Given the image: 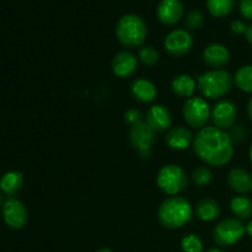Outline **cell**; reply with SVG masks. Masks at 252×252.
<instances>
[{"instance_id":"6da1fadb","label":"cell","mask_w":252,"mask_h":252,"mask_svg":"<svg viewBox=\"0 0 252 252\" xmlns=\"http://www.w3.org/2000/svg\"><path fill=\"white\" fill-rule=\"evenodd\" d=\"M193 148L202 161L216 167L228 164L234 154L231 137L217 127L202 128L194 137Z\"/></svg>"},{"instance_id":"7a4b0ae2","label":"cell","mask_w":252,"mask_h":252,"mask_svg":"<svg viewBox=\"0 0 252 252\" xmlns=\"http://www.w3.org/2000/svg\"><path fill=\"white\" fill-rule=\"evenodd\" d=\"M193 216L192 206L186 198L171 196L165 199L158 212L160 224L166 229H179L186 225Z\"/></svg>"},{"instance_id":"3957f363","label":"cell","mask_w":252,"mask_h":252,"mask_svg":"<svg viewBox=\"0 0 252 252\" xmlns=\"http://www.w3.org/2000/svg\"><path fill=\"white\" fill-rule=\"evenodd\" d=\"M147 25L144 20L134 14L121 17L116 25V37L123 47L135 48L140 47L147 38Z\"/></svg>"},{"instance_id":"277c9868","label":"cell","mask_w":252,"mask_h":252,"mask_svg":"<svg viewBox=\"0 0 252 252\" xmlns=\"http://www.w3.org/2000/svg\"><path fill=\"white\" fill-rule=\"evenodd\" d=\"M233 84L234 78L229 71L224 69H213L202 74L197 85L204 97L216 100L225 96L231 90Z\"/></svg>"},{"instance_id":"5b68a950","label":"cell","mask_w":252,"mask_h":252,"mask_svg":"<svg viewBox=\"0 0 252 252\" xmlns=\"http://www.w3.org/2000/svg\"><path fill=\"white\" fill-rule=\"evenodd\" d=\"M157 184L164 193L169 196H176L187 187L189 176L179 165H165L158 174Z\"/></svg>"},{"instance_id":"8992f818","label":"cell","mask_w":252,"mask_h":252,"mask_svg":"<svg viewBox=\"0 0 252 252\" xmlns=\"http://www.w3.org/2000/svg\"><path fill=\"white\" fill-rule=\"evenodd\" d=\"M245 225L240 219L228 218L221 220L216 226L213 233V239L219 246L229 248V246L235 245L236 243L243 239L245 235Z\"/></svg>"},{"instance_id":"52a82bcc","label":"cell","mask_w":252,"mask_h":252,"mask_svg":"<svg viewBox=\"0 0 252 252\" xmlns=\"http://www.w3.org/2000/svg\"><path fill=\"white\" fill-rule=\"evenodd\" d=\"M211 108L208 102L202 97L187 98L184 105L182 115L187 125L196 129H202L211 118Z\"/></svg>"},{"instance_id":"ba28073f","label":"cell","mask_w":252,"mask_h":252,"mask_svg":"<svg viewBox=\"0 0 252 252\" xmlns=\"http://www.w3.org/2000/svg\"><path fill=\"white\" fill-rule=\"evenodd\" d=\"M129 142L137 149L140 158L148 159L152 154V147L155 142V132L147 122L142 121L130 127Z\"/></svg>"},{"instance_id":"9c48e42d","label":"cell","mask_w":252,"mask_h":252,"mask_svg":"<svg viewBox=\"0 0 252 252\" xmlns=\"http://www.w3.org/2000/svg\"><path fill=\"white\" fill-rule=\"evenodd\" d=\"M193 46V37L186 30H175L170 32L164 42L165 51L172 57L186 56Z\"/></svg>"},{"instance_id":"30bf717a","label":"cell","mask_w":252,"mask_h":252,"mask_svg":"<svg viewBox=\"0 0 252 252\" xmlns=\"http://www.w3.org/2000/svg\"><path fill=\"white\" fill-rule=\"evenodd\" d=\"M236 117H238V110L230 100H221L217 102L211 112V118L214 126L223 130L233 127Z\"/></svg>"},{"instance_id":"8fae6325","label":"cell","mask_w":252,"mask_h":252,"mask_svg":"<svg viewBox=\"0 0 252 252\" xmlns=\"http://www.w3.org/2000/svg\"><path fill=\"white\" fill-rule=\"evenodd\" d=\"M2 218L12 229H21L27 223V209L21 201L9 198L2 206Z\"/></svg>"},{"instance_id":"7c38bea8","label":"cell","mask_w":252,"mask_h":252,"mask_svg":"<svg viewBox=\"0 0 252 252\" xmlns=\"http://www.w3.org/2000/svg\"><path fill=\"white\" fill-rule=\"evenodd\" d=\"M157 15L161 24L172 26L184 16V5L180 0H161L158 5Z\"/></svg>"},{"instance_id":"4fadbf2b","label":"cell","mask_w":252,"mask_h":252,"mask_svg":"<svg viewBox=\"0 0 252 252\" xmlns=\"http://www.w3.org/2000/svg\"><path fill=\"white\" fill-rule=\"evenodd\" d=\"M137 57L128 51H121L113 57L112 71L117 78L126 79L132 76L137 71Z\"/></svg>"},{"instance_id":"5bb4252c","label":"cell","mask_w":252,"mask_h":252,"mask_svg":"<svg viewBox=\"0 0 252 252\" xmlns=\"http://www.w3.org/2000/svg\"><path fill=\"white\" fill-rule=\"evenodd\" d=\"M147 121L150 128L157 132H164L171 127L172 116L169 108L162 105H154L148 110L147 112Z\"/></svg>"},{"instance_id":"9a60e30c","label":"cell","mask_w":252,"mask_h":252,"mask_svg":"<svg viewBox=\"0 0 252 252\" xmlns=\"http://www.w3.org/2000/svg\"><path fill=\"white\" fill-rule=\"evenodd\" d=\"M203 61L207 65L214 69L225 66L230 61V52L220 43H212L203 51Z\"/></svg>"},{"instance_id":"2e32d148","label":"cell","mask_w":252,"mask_h":252,"mask_svg":"<svg viewBox=\"0 0 252 252\" xmlns=\"http://www.w3.org/2000/svg\"><path fill=\"white\" fill-rule=\"evenodd\" d=\"M194 138L191 130L186 127H175L167 132L165 137V143L167 147L174 150H185L193 143Z\"/></svg>"},{"instance_id":"e0dca14e","label":"cell","mask_w":252,"mask_h":252,"mask_svg":"<svg viewBox=\"0 0 252 252\" xmlns=\"http://www.w3.org/2000/svg\"><path fill=\"white\" fill-rule=\"evenodd\" d=\"M228 184L236 193H248L252 191V176L243 167H234L228 175Z\"/></svg>"},{"instance_id":"ac0fdd59","label":"cell","mask_w":252,"mask_h":252,"mask_svg":"<svg viewBox=\"0 0 252 252\" xmlns=\"http://www.w3.org/2000/svg\"><path fill=\"white\" fill-rule=\"evenodd\" d=\"M130 95L139 102L148 103L155 100L158 91L152 81L147 80V79H135L130 84Z\"/></svg>"},{"instance_id":"d6986e66","label":"cell","mask_w":252,"mask_h":252,"mask_svg":"<svg viewBox=\"0 0 252 252\" xmlns=\"http://www.w3.org/2000/svg\"><path fill=\"white\" fill-rule=\"evenodd\" d=\"M171 90L175 95L179 97L191 98L196 90V81L191 75L187 74H180L175 76L171 83Z\"/></svg>"},{"instance_id":"ffe728a7","label":"cell","mask_w":252,"mask_h":252,"mask_svg":"<svg viewBox=\"0 0 252 252\" xmlns=\"http://www.w3.org/2000/svg\"><path fill=\"white\" fill-rule=\"evenodd\" d=\"M24 186V176L19 171H9L0 179V189L7 197H14Z\"/></svg>"},{"instance_id":"44dd1931","label":"cell","mask_w":252,"mask_h":252,"mask_svg":"<svg viewBox=\"0 0 252 252\" xmlns=\"http://www.w3.org/2000/svg\"><path fill=\"white\" fill-rule=\"evenodd\" d=\"M220 204L213 198H204L197 203L196 214L201 220L213 221L220 216Z\"/></svg>"},{"instance_id":"7402d4cb","label":"cell","mask_w":252,"mask_h":252,"mask_svg":"<svg viewBox=\"0 0 252 252\" xmlns=\"http://www.w3.org/2000/svg\"><path fill=\"white\" fill-rule=\"evenodd\" d=\"M230 209L239 219H249L252 217V201L248 197H234L230 202Z\"/></svg>"},{"instance_id":"603a6c76","label":"cell","mask_w":252,"mask_h":252,"mask_svg":"<svg viewBox=\"0 0 252 252\" xmlns=\"http://www.w3.org/2000/svg\"><path fill=\"white\" fill-rule=\"evenodd\" d=\"M236 0H207V9L214 17H224L233 11Z\"/></svg>"},{"instance_id":"cb8c5ba5","label":"cell","mask_w":252,"mask_h":252,"mask_svg":"<svg viewBox=\"0 0 252 252\" xmlns=\"http://www.w3.org/2000/svg\"><path fill=\"white\" fill-rule=\"evenodd\" d=\"M234 81L241 91L252 94V65L241 66L236 71Z\"/></svg>"},{"instance_id":"d4e9b609","label":"cell","mask_w":252,"mask_h":252,"mask_svg":"<svg viewBox=\"0 0 252 252\" xmlns=\"http://www.w3.org/2000/svg\"><path fill=\"white\" fill-rule=\"evenodd\" d=\"M191 179L193 185H196L198 187H204L211 184L212 179H213V175H212L211 170L208 167L199 166L193 170V172L191 175Z\"/></svg>"},{"instance_id":"484cf974","label":"cell","mask_w":252,"mask_h":252,"mask_svg":"<svg viewBox=\"0 0 252 252\" xmlns=\"http://www.w3.org/2000/svg\"><path fill=\"white\" fill-rule=\"evenodd\" d=\"M138 58L144 65L153 66L159 62V52L154 47L143 46L138 51Z\"/></svg>"},{"instance_id":"4316f807","label":"cell","mask_w":252,"mask_h":252,"mask_svg":"<svg viewBox=\"0 0 252 252\" xmlns=\"http://www.w3.org/2000/svg\"><path fill=\"white\" fill-rule=\"evenodd\" d=\"M181 248L184 252H202L203 251V243L198 235L189 234L182 239Z\"/></svg>"},{"instance_id":"83f0119b","label":"cell","mask_w":252,"mask_h":252,"mask_svg":"<svg viewBox=\"0 0 252 252\" xmlns=\"http://www.w3.org/2000/svg\"><path fill=\"white\" fill-rule=\"evenodd\" d=\"M204 22V16L201 10L193 9L187 12L185 17V25L189 30H198L201 29Z\"/></svg>"},{"instance_id":"f1b7e54d","label":"cell","mask_w":252,"mask_h":252,"mask_svg":"<svg viewBox=\"0 0 252 252\" xmlns=\"http://www.w3.org/2000/svg\"><path fill=\"white\" fill-rule=\"evenodd\" d=\"M239 10L244 19L252 20V0H240Z\"/></svg>"},{"instance_id":"f546056e","label":"cell","mask_w":252,"mask_h":252,"mask_svg":"<svg viewBox=\"0 0 252 252\" xmlns=\"http://www.w3.org/2000/svg\"><path fill=\"white\" fill-rule=\"evenodd\" d=\"M125 120L126 122H127L128 125H130V127H132V126L137 125V123L142 122L143 117H142V113H140L138 110H129L126 112Z\"/></svg>"},{"instance_id":"4dcf8cb0","label":"cell","mask_w":252,"mask_h":252,"mask_svg":"<svg viewBox=\"0 0 252 252\" xmlns=\"http://www.w3.org/2000/svg\"><path fill=\"white\" fill-rule=\"evenodd\" d=\"M248 27L246 26V24L244 21H241V20H234L233 22H231L230 25V29H231V32L235 34H243V33H246V31H248Z\"/></svg>"},{"instance_id":"1f68e13d","label":"cell","mask_w":252,"mask_h":252,"mask_svg":"<svg viewBox=\"0 0 252 252\" xmlns=\"http://www.w3.org/2000/svg\"><path fill=\"white\" fill-rule=\"evenodd\" d=\"M233 135H234V137H231V139H233V140L235 139V140H238V142H240V140L245 139L246 133L244 132V129L241 128V126H239V127H236L235 129L233 130Z\"/></svg>"},{"instance_id":"d6a6232c","label":"cell","mask_w":252,"mask_h":252,"mask_svg":"<svg viewBox=\"0 0 252 252\" xmlns=\"http://www.w3.org/2000/svg\"><path fill=\"white\" fill-rule=\"evenodd\" d=\"M246 39H248L249 43L252 46V24L248 27V31H246Z\"/></svg>"},{"instance_id":"836d02e7","label":"cell","mask_w":252,"mask_h":252,"mask_svg":"<svg viewBox=\"0 0 252 252\" xmlns=\"http://www.w3.org/2000/svg\"><path fill=\"white\" fill-rule=\"evenodd\" d=\"M245 230H246V234H248V235H250L252 238V220L249 221V223L246 224Z\"/></svg>"},{"instance_id":"e575fe53","label":"cell","mask_w":252,"mask_h":252,"mask_svg":"<svg viewBox=\"0 0 252 252\" xmlns=\"http://www.w3.org/2000/svg\"><path fill=\"white\" fill-rule=\"evenodd\" d=\"M248 115H249V117H250V120L252 122V98L250 101H249V103H248Z\"/></svg>"},{"instance_id":"d590c367","label":"cell","mask_w":252,"mask_h":252,"mask_svg":"<svg viewBox=\"0 0 252 252\" xmlns=\"http://www.w3.org/2000/svg\"><path fill=\"white\" fill-rule=\"evenodd\" d=\"M97 252H112V250H110V249L107 248H103V249H100Z\"/></svg>"},{"instance_id":"8d00e7d4","label":"cell","mask_w":252,"mask_h":252,"mask_svg":"<svg viewBox=\"0 0 252 252\" xmlns=\"http://www.w3.org/2000/svg\"><path fill=\"white\" fill-rule=\"evenodd\" d=\"M207 252H224V251L219 250V249H211V250H208Z\"/></svg>"},{"instance_id":"74e56055","label":"cell","mask_w":252,"mask_h":252,"mask_svg":"<svg viewBox=\"0 0 252 252\" xmlns=\"http://www.w3.org/2000/svg\"><path fill=\"white\" fill-rule=\"evenodd\" d=\"M250 160H251V162H252V145H251V148H250Z\"/></svg>"},{"instance_id":"f35d334b","label":"cell","mask_w":252,"mask_h":252,"mask_svg":"<svg viewBox=\"0 0 252 252\" xmlns=\"http://www.w3.org/2000/svg\"><path fill=\"white\" fill-rule=\"evenodd\" d=\"M2 206V198H1V194H0V208H1Z\"/></svg>"}]
</instances>
